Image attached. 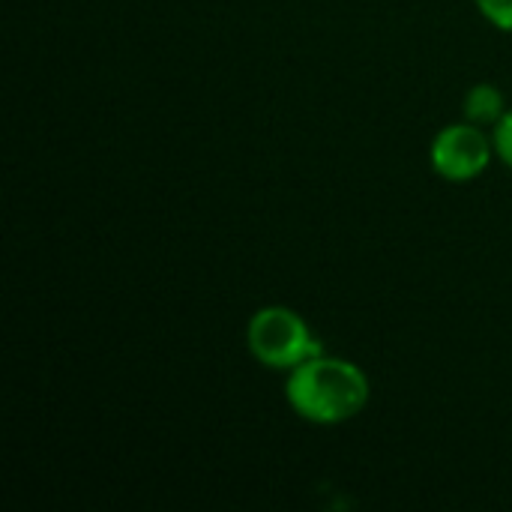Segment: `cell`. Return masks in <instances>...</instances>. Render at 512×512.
Returning a JSON list of instances; mask_svg holds the SVG:
<instances>
[{
	"label": "cell",
	"mask_w": 512,
	"mask_h": 512,
	"mask_svg": "<svg viewBox=\"0 0 512 512\" xmlns=\"http://www.w3.org/2000/svg\"><path fill=\"white\" fill-rule=\"evenodd\" d=\"M507 111V99L495 84H474L465 96V117L477 126H495Z\"/></svg>",
	"instance_id": "4"
},
{
	"label": "cell",
	"mask_w": 512,
	"mask_h": 512,
	"mask_svg": "<svg viewBox=\"0 0 512 512\" xmlns=\"http://www.w3.org/2000/svg\"><path fill=\"white\" fill-rule=\"evenodd\" d=\"M492 141H495V153L507 162L512 168V108L504 111V117L495 123V132H492Z\"/></svg>",
	"instance_id": "6"
},
{
	"label": "cell",
	"mask_w": 512,
	"mask_h": 512,
	"mask_svg": "<svg viewBox=\"0 0 512 512\" xmlns=\"http://www.w3.org/2000/svg\"><path fill=\"white\" fill-rule=\"evenodd\" d=\"M288 405L315 426H339L357 417L369 402L366 372L342 357H309L285 381Z\"/></svg>",
	"instance_id": "1"
},
{
	"label": "cell",
	"mask_w": 512,
	"mask_h": 512,
	"mask_svg": "<svg viewBox=\"0 0 512 512\" xmlns=\"http://www.w3.org/2000/svg\"><path fill=\"white\" fill-rule=\"evenodd\" d=\"M495 153V141L477 123H453L444 126L432 138V168L450 183H468L480 177Z\"/></svg>",
	"instance_id": "3"
},
{
	"label": "cell",
	"mask_w": 512,
	"mask_h": 512,
	"mask_svg": "<svg viewBox=\"0 0 512 512\" xmlns=\"http://www.w3.org/2000/svg\"><path fill=\"white\" fill-rule=\"evenodd\" d=\"M246 342L258 363L270 369H288V372L306 363L309 357L324 354L321 342L312 336L306 321L288 306L258 309L249 321Z\"/></svg>",
	"instance_id": "2"
},
{
	"label": "cell",
	"mask_w": 512,
	"mask_h": 512,
	"mask_svg": "<svg viewBox=\"0 0 512 512\" xmlns=\"http://www.w3.org/2000/svg\"><path fill=\"white\" fill-rule=\"evenodd\" d=\"M477 9L501 30H512V0H474Z\"/></svg>",
	"instance_id": "5"
}]
</instances>
